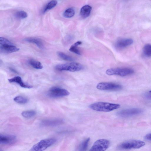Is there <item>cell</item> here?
<instances>
[{
    "label": "cell",
    "mask_w": 151,
    "mask_h": 151,
    "mask_svg": "<svg viewBox=\"0 0 151 151\" xmlns=\"http://www.w3.org/2000/svg\"><path fill=\"white\" fill-rule=\"evenodd\" d=\"M14 100L16 102L22 104H26L28 101V99L24 96H17L14 99Z\"/></svg>",
    "instance_id": "cb8c5ba5"
},
{
    "label": "cell",
    "mask_w": 151,
    "mask_h": 151,
    "mask_svg": "<svg viewBox=\"0 0 151 151\" xmlns=\"http://www.w3.org/2000/svg\"><path fill=\"white\" fill-rule=\"evenodd\" d=\"M9 81L10 83H15L19 85L21 87L27 88H30L33 87L32 86L24 82L21 78L19 76H15L12 78L9 79Z\"/></svg>",
    "instance_id": "5bb4252c"
},
{
    "label": "cell",
    "mask_w": 151,
    "mask_h": 151,
    "mask_svg": "<svg viewBox=\"0 0 151 151\" xmlns=\"http://www.w3.org/2000/svg\"><path fill=\"white\" fill-rule=\"evenodd\" d=\"M84 68L83 65L75 62L60 64L55 67L56 70L58 71H68L72 72L79 71L83 69Z\"/></svg>",
    "instance_id": "3957f363"
},
{
    "label": "cell",
    "mask_w": 151,
    "mask_h": 151,
    "mask_svg": "<svg viewBox=\"0 0 151 151\" xmlns=\"http://www.w3.org/2000/svg\"><path fill=\"white\" fill-rule=\"evenodd\" d=\"M91 6L89 5H86L83 6L80 11L81 17L83 18L88 17L91 13Z\"/></svg>",
    "instance_id": "2e32d148"
},
{
    "label": "cell",
    "mask_w": 151,
    "mask_h": 151,
    "mask_svg": "<svg viewBox=\"0 0 151 151\" xmlns=\"http://www.w3.org/2000/svg\"><path fill=\"white\" fill-rule=\"evenodd\" d=\"M15 15L17 18L23 19L26 18L27 17L28 14L25 12L20 11L17 12Z\"/></svg>",
    "instance_id": "484cf974"
},
{
    "label": "cell",
    "mask_w": 151,
    "mask_h": 151,
    "mask_svg": "<svg viewBox=\"0 0 151 151\" xmlns=\"http://www.w3.org/2000/svg\"><path fill=\"white\" fill-rule=\"evenodd\" d=\"M29 63L34 68L37 69H40L43 68L41 63L39 61L33 59L29 60Z\"/></svg>",
    "instance_id": "ac0fdd59"
},
{
    "label": "cell",
    "mask_w": 151,
    "mask_h": 151,
    "mask_svg": "<svg viewBox=\"0 0 151 151\" xmlns=\"http://www.w3.org/2000/svg\"><path fill=\"white\" fill-rule=\"evenodd\" d=\"M27 42L35 44L39 48L43 49L44 47L43 43L42 40L38 38L34 37H28L24 39Z\"/></svg>",
    "instance_id": "9a60e30c"
},
{
    "label": "cell",
    "mask_w": 151,
    "mask_h": 151,
    "mask_svg": "<svg viewBox=\"0 0 151 151\" xmlns=\"http://www.w3.org/2000/svg\"><path fill=\"white\" fill-rule=\"evenodd\" d=\"M145 143L143 141L130 140L124 141L118 146V148L122 150H128L132 149H138L144 146Z\"/></svg>",
    "instance_id": "5b68a950"
},
{
    "label": "cell",
    "mask_w": 151,
    "mask_h": 151,
    "mask_svg": "<svg viewBox=\"0 0 151 151\" xmlns=\"http://www.w3.org/2000/svg\"><path fill=\"white\" fill-rule=\"evenodd\" d=\"M132 39L122 38L118 39L115 42L114 46L117 49H122L132 44Z\"/></svg>",
    "instance_id": "8fae6325"
},
{
    "label": "cell",
    "mask_w": 151,
    "mask_h": 151,
    "mask_svg": "<svg viewBox=\"0 0 151 151\" xmlns=\"http://www.w3.org/2000/svg\"><path fill=\"white\" fill-rule=\"evenodd\" d=\"M90 140V138H88L83 140L80 145L79 150L82 151L86 150L88 147Z\"/></svg>",
    "instance_id": "44dd1931"
},
{
    "label": "cell",
    "mask_w": 151,
    "mask_h": 151,
    "mask_svg": "<svg viewBox=\"0 0 151 151\" xmlns=\"http://www.w3.org/2000/svg\"><path fill=\"white\" fill-rule=\"evenodd\" d=\"M120 106L118 104L99 102L90 104L89 107L91 109L97 111L109 112L118 109Z\"/></svg>",
    "instance_id": "6da1fadb"
},
{
    "label": "cell",
    "mask_w": 151,
    "mask_h": 151,
    "mask_svg": "<svg viewBox=\"0 0 151 151\" xmlns=\"http://www.w3.org/2000/svg\"><path fill=\"white\" fill-rule=\"evenodd\" d=\"M36 114V112L34 110H28L23 111L22 116L25 118H30L34 116Z\"/></svg>",
    "instance_id": "d4e9b609"
},
{
    "label": "cell",
    "mask_w": 151,
    "mask_h": 151,
    "mask_svg": "<svg viewBox=\"0 0 151 151\" xmlns=\"http://www.w3.org/2000/svg\"><path fill=\"white\" fill-rule=\"evenodd\" d=\"M146 93L144 95L145 97L147 99L151 100V93Z\"/></svg>",
    "instance_id": "83f0119b"
},
{
    "label": "cell",
    "mask_w": 151,
    "mask_h": 151,
    "mask_svg": "<svg viewBox=\"0 0 151 151\" xmlns=\"http://www.w3.org/2000/svg\"><path fill=\"white\" fill-rule=\"evenodd\" d=\"M75 11L72 8L66 9L63 13L64 17L67 18H70L73 17L75 14Z\"/></svg>",
    "instance_id": "7402d4cb"
},
{
    "label": "cell",
    "mask_w": 151,
    "mask_h": 151,
    "mask_svg": "<svg viewBox=\"0 0 151 151\" xmlns=\"http://www.w3.org/2000/svg\"><path fill=\"white\" fill-rule=\"evenodd\" d=\"M134 72L132 69L129 68H115L108 69L106 72L109 76L117 75L125 76L132 75Z\"/></svg>",
    "instance_id": "8992f818"
},
{
    "label": "cell",
    "mask_w": 151,
    "mask_h": 151,
    "mask_svg": "<svg viewBox=\"0 0 151 151\" xmlns=\"http://www.w3.org/2000/svg\"><path fill=\"white\" fill-rule=\"evenodd\" d=\"M110 141L105 139H99L93 144L90 151H104L106 150L109 147Z\"/></svg>",
    "instance_id": "9c48e42d"
},
{
    "label": "cell",
    "mask_w": 151,
    "mask_h": 151,
    "mask_svg": "<svg viewBox=\"0 0 151 151\" xmlns=\"http://www.w3.org/2000/svg\"><path fill=\"white\" fill-rule=\"evenodd\" d=\"M16 136L13 135H0V143L2 145H8L14 143L16 141Z\"/></svg>",
    "instance_id": "7c38bea8"
},
{
    "label": "cell",
    "mask_w": 151,
    "mask_h": 151,
    "mask_svg": "<svg viewBox=\"0 0 151 151\" xmlns=\"http://www.w3.org/2000/svg\"><path fill=\"white\" fill-rule=\"evenodd\" d=\"M82 42L81 41H78L71 46L69 48L70 51L75 53L78 55H81V53L78 48V46L81 44Z\"/></svg>",
    "instance_id": "e0dca14e"
},
{
    "label": "cell",
    "mask_w": 151,
    "mask_h": 151,
    "mask_svg": "<svg viewBox=\"0 0 151 151\" xmlns=\"http://www.w3.org/2000/svg\"><path fill=\"white\" fill-rule=\"evenodd\" d=\"M63 122V120L61 119H45L41 122V125L46 127L55 126L61 124Z\"/></svg>",
    "instance_id": "4fadbf2b"
},
{
    "label": "cell",
    "mask_w": 151,
    "mask_h": 151,
    "mask_svg": "<svg viewBox=\"0 0 151 151\" xmlns=\"http://www.w3.org/2000/svg\"><path fill=\"white\" fill-rule=\"evenodd\" d=\"M19 49L15 46L7 39L0 37V52L3 54H9L19 51Z\"/></svg>",
    "instance_id": "7a4b0ae2"
},
{
    "label": "cell",
    "mask_w": 151,
    "mask_h": 151,
    "mask_svg": "<svg viewBox=\"0 0 151 151\" xmlns=\"http://www.w3.org/2000/svg\"><path fill=\"white\" fill-rule=\"evenodd\" d=\"M143 112L142 109L133 108L123 109L118 111L117 115L121 117H127L139 114Z\"/></svg>",
    "instance_id": "30bf717a"
},
{
    "label": "cell",
    "mask_w": 151,
    "mask_h": 151,
    "mask_svg": "<svg viewBox=\"0 0 151 151\" xmlns=\"http://www.w3.org/2000/svg\"><path fill=\"white\" fill-rule=\"evenodd\" d=\"M57 140L54 138H49L41 140L34 145L30 149L31 151H42L54 144Z\"/></svg>",
    "instance_id": "277c9868"
},
{
    "label": "cell",
    "mask_w": 151,
    "mask_h": 151,
    "mask_svg": "<svg viewBox=\"0 0 151 151\" xmlns=\"http://www.w3.org/2000/svg\"><path fill=\"white\" fill-rule=\"evenodd\" d=\"M70 93L67 90L58 87H54L48 91L47 95L49 97L52 98L63 97L68 96Z\"/></svg>",
    "instance_id": "52a82bcc"
},
{
    "label": "cell",
    "mask_w": 151,
    "mask_h": 151,
    "mask_svg": "<svg viewBox=\"0 0 151 151\" xmlns=\"http://www.w3.org/2000/svg\"><path fill=\"white\" fill-rule=\"evenodd\" d=\"M143 54L144 56L149 57L151 56V45L146 44L143 49Z\"/></svg>",
    "instance_id": "d6986e66"
},
{
    "label": "cell",
    "mask_w": 151,
    "mask_h": 151,
    "mask_svg": "<svg viewBox=\"0 0 151 151\" xmlns=\"http://www.w3.org/2000/svg\"><path fill=\"white\" fill-rule=\"evenodd\" d=\"M57 1L55 0H52L48 2L45 6L43 9V12H45L48 10L51 9L54 7L57 4Z\"/></svg>",
    "instance_id": "603a6c76"
},
{
    "label": "cell",
    "mask_w": 151,
    "mask_h": 151,
    "mask_svg": "<svg viewBox=\"0 0 151 151\" xmlns=\"http://www.w3.org/2000/svg\"><path fill=\"white\" fill-rule=\"evenodd\" d=\"M96 88L101 90L118 91L121 90L122 86L121 85L116 83L102 82L98 83L96 86Z\"/></svg>",
    "instance_id": "ba28073f"
},
{
    "label": "cell",
    "mask_w": 151,
    "mask_h": 151,
    "mask_svg": "<svg viewBox=\"0 0 151 151\" xmlns=\"http://www.w3.org/2000/svg\"><path fill=\"white\" fill-rule=\"evenodd\" d=\"M145 138L147 140L151 141V133L146 135L145 137Z\"/></svg>",
    "instance_id": "4316f807"
},
{
    "label": "cell",
    "mask_w": 151,
    "mask_h": 151,
    "mask_svg": "<svg viewBox=\"0 0 151 151\" xmlns=\"http://www.w3.org/2000/svg\"><path fill=\"white\" fill-rule=\"evenodd\" d=\"M57 54L59 57L64 60L68 61H73L74 60V58L62 52H58Z\"/></svg>",
    "instance_id": "ffe728a7"
},
{
    "label": "cell",
    "mask_w": 151,
    "mask_h": 151,
    "mask_svg": "<svg viewBox=\"0 0 151 151\" xmlns=\"http://www.w3.org/2000/svg\"><path fill=\"white\" fill-rule=\"evenodd\" d=\"M149 92H150V93H151V90Z\"/></svg>",
    "instance_id": "f1b7e54d"
}]
</instances>
